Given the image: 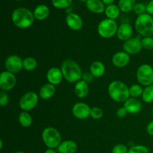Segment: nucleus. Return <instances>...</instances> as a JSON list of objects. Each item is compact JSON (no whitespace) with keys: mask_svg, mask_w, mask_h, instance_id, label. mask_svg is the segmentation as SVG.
Wrapping results in <instances>:
<instances>
[{"mask_svg":"<svg viewBox=\"0 0 153 153\" xmlns=\"http://www.w3.org/2000/svg\"><path fill=\"white\" fill-rule=\"evenodd\" d=\"M35 19L34 13L26 7H20L12 12L11 20L13 25L20 29H25L32 25Z\"/></svg>","mask_w":153,"mask_h":153,"instance_id":"nucleus-1","label":"nucleus"},{"mask_svg":"<svg viewBox=\"0 0 153 153\" xmlns=\"http://www.w3.org/2000/svg\"><path fill=\"white\" fill-rule=\"evenodd\" d=\"M61 70L62 71L64 79L69 83H75L82 80L83 72L82 68L76 61L72 59H66L61 64Z\"/></svg>","mask_w":153,"mask_h":153,"instance_id":"nucleus-2","label":"nucleus"},{"mask_svg":"<svg viewBox=\"0 0 153 153\" xmlns=\"http://www.w3.org/2000/svg\"><path fill=\"white\" fill-rule=\"evenodd\" d=\"M108 94L114 102L118 103H124L130 97L129 88L119 80L113 81L109 84Z\"/></svg>","mask_w":153,"mask_h":153,"instance_id":"nucleus-3","label":"nucleus"},{"mask_svg":"<svg viewBox=\"0 0 153 153\" xmlns=\"http://www.w3.org/2000/svg\"><path fill=\"white\" fill-rule=\"evenodd\" d=\"M134 28L136 31L143 37H152L153 17L152 15L146 13L137 16L134 22Z\"/></svg>","mask_w":153,"mask_h":153,"instance_id":"nucleus-4","label":"nucleus"},{"mask_svg":"<svg viewBox=\"0 0 153 153\" xmlns=\"http://www.w3.org/2000/svg\"><path fill=\"white\" fill-rule=\"evenodd\" d=\"M42 140L48 149H56L59 146L61 140V135L58 129L54 127H46L42 131Z\"/></svg>","mask_w":153,"mask_h":153,"instance_id":"nucleus-5","label":"nucleus"},{"mask_svg":"<svg viewBox=\"0 0 153 153\" xmlns=\"http://www.w3.org/2000/svg\"><path fill=\"white\" fill-rule=\"evenodd\" d=\"M118 25L116 20L111 19H102L97 26V32L101 37L104 39H110L117 34Z\"/></svg>","mask_w":153,"mask_h":153,"instance_id":"nucleus-6","label":"nucleus"},{"mask_svg":"<svg viewBox=\"0 0 153 153\" xmlns=\"http://www.w3.org/2000/svg\"><path fill=\"white\" fill-rule=\"evenodd\" d=\"M137 81L141 86H149L153 85V68L148 64L140 65L136 72Z\"/></svg>","mask_w":153,"mask_h":153,"instance_id":"nucleus-7","label":"nucleus"},{"mask_svg":"<svg viewBox=\"0 0 153 153\" xmlns=\"http://www.w3.org/2000/svg\"><path fill=\"white\" fill-rule=\"evenodd\" d=\"M39 95L34 91H28L19 99V105L22 111L29 112L35 108L39 102Z\"/></svg>","mask_w":153,"mask_h":153,"instance_id":"nucleus-8","label":"nucleus"},{"mask_svg":"<svg viewBox=\"0 0 153 153\" xmlns=\"http://www.w3.org/2000/svg\"><path fill=\"white\" fill-rule=\"evenodd\" d=\"M16 84L15 74L7 71H2L0 74V88L3 91H10L14 88Z\"/></svg>","mask_w":153,"mask_h":153,"instance_id":"nucleus-9","label":"nucleus"},{"mask_svg":"<svg viewBox=\"0 0 153 153\" xmlns=\"http://www.w3.org/2000/svg\"><path fill=\"white\" fill-rule=\"evenodd\" d=\"M23 59L16 55H11L7 57L4 61V67L10 73L16 74L23 69L22 67Z\"/></svg>","mask_w":153,"mask_h":153,"instance_id":"nucleus-10","label":"nucleus"},{"mask_svg":"<svg viewBox=\"0 0 153 153\" xmlns=\"http://www.w3.org/2000/svg\"><path fill=\"white\" fill-rule=\"evenodd\" d=\"M91 108L82 102L76 103L72 108V114L78 120H85L91 117Z\"/></svg>","mask_w":153,"mask_h":153,"instance_id":"nucleus-11","label":"nucleus"},{"mask_svg":"<svg viewBox=\"0 0 153 153\" xmlns=\"http://www.w3.org/2000/svg\"><path fill=\"white\" fill-rule=\"evenodd\" d=\"M123 51L128 55H134L138 54L142 50L141 39L139 37H131L125 41L123 45Z\"/></svg>","mask_w":153,"mask_h":153,"instance_id":"nucleus-12","label":"nucleus"},{"mask_svg":"<svg viewBox=\"0 0 153 153\" xmlns=\"http://www.w3.org/2000/svg\"><path fill=\"white\" fill-rule=\"evenodd\" d=\"M65 20L67 26L73 31H79L83 28V19L79 14L74 12L67 13Z\"/></svg>","mask_w":153,"mask_h":153,"instance_id":"nucleus-13","label":"nucleus"},{"mask_svg":"<svg viewBox=\"0 0 153 153\" xmlns=\"http://www.w3.org/2000/svg\"><path fill=\"white\" fill-rule=\"evenodd\" d=\"M130 61V55L124 51H120L114 54L111 58V63L115 67L123 68L126 67Z\"/></svg>","mask_w":153,"mask_h":153,"instance_id":"nucleus-14","label":"nucleus"},{"mask_svg":"<svg viewBox=\"0 0 153 153\" xmlns=\"http://www.w3.org/2000/svg\"><path fill=\"white\" fill-rule=\"evenodd\" d=\"M46 79L48 83L52 84L55 86L60 85L64 79L62 71L58 67H51L46 73Z\"/></svg>","mask_w":153,"mask_h":153,"instance_id":"nucleus-15","label":"nucleus"},{"mask_svg":"<svg viewBox=\"0 0 153 153\" xmlns=\"http://www.w3.org/2000/svg\"><path fill=\"white\" fill-rule=\"evenodd\" d=\"M133 28L131 24L128 22H123L118 26L117 31V37L121 41H126L132 37Z\"/></svg>","mask_w":153,"mask_h":153,"instance_id":"nucleus-16","label":"nucleus"},{"mask_svg":"<svg viewBox=\"0 0 153 153\" xmlns=\"http://www.w3.org/2000/svg\"><path fill=\"white\" fill-rule=\"evenodd\" d=\"M123 107L126 109L128 114H138L142 110V103L138 99L129 97L125 102L123 103Z\"/></svg>","mask_w":153,"mask_h":153,"instance_id":"nucleus-17","label":"nucleus"},{"mask_svg":"<svg viewBox=\"0 0 153 153\" xmlns=\"http://www.w3.org/2000/svg\"><path fill=\"white\" fill-rule=\"evenodd\" d=\"M89 84L85 82L82 79L75 84L74 92L78 98L84 99L87 97L89 94Z\"/></svg>","mask_w":153,"mask_h":153,"instance_id":"nucleus-18","label":"nucleus"},{"mask_svg":"<svg viewBox=\"0 0 153 153\" xmlns=\"http://www.w3.org/2000/svg\"><path fill=\"white\" fill-rule=\"evenodd\" d=\"M87 9L94 13H102L105 12V6L102 0H88L85 2Z\"/></svg>","mask_w":153,"mask_h":153,"instance_id":"nucleus-19","label":"nucleus"},{"mask_svg":"<svg viewBox=\"0 0 153 153\" xmlns=\"http://www.w3.org/2000/svg\"><path fill=\"white\" fill-rule=\"evenodd\" d=\"M55 86L50 83L44 84L39 91V97L43 100H47L54 97L55 94Z\"/></svg>","mask_w":153,"mask_h":153,"instance_id":"nucleus-20","label":"nucleus"},{"mask_svg":"<svg viewBox=\"0 0 153 153\" xmlns=\"http://www.w3.org/2000/svg\"><path fill=\"white\" fill-rule=\"evenodd\" d=\"M57 149L59 153H76L78 150V145L73 140H67L61 142Z\"/></svg>","mask_w":153,"mask_h":153,"instance_id":"nucleus-21","label":"nucleus"},{"mask_svg":"<svg viewBox=\"0 0 153 153\" xmlns=\"http://www.w3.org/2000/svg\"><path fill=\"white\" fill-rule=\"evenodd\" d=\"M90 73L97 79L102 77L105 73V64L100 61H94L90 66Z\"/></svg>","mask_w":153,"mask_h":153,"instance_id":"nucleus-22","label":"nucleus"},{"mask_svg":"<svg viewBox=\"0 0 153 153\" xmlns=\"http://www.w3.org/2000/svg\"><path fill=\"white\" fill-rule=\"evenodd\" d=\"M49 8L47 5L44 4H38L34 8L33 13H34V16L37 20L42 21L48 18L49 15Z\"/></svg>","mask_w":153,"mask_h":153,"instance_id":"nucleus-23","label":"nucleus"},{"mask_svg":"<svg viewBox=\"0 0 153 153\" xmlns=\"http://www.w3.org/2000/svg\"><path fill=\"white\" fill-rule=\"evenodd\" d=\"M105 14L108 19L115 20L119 17L120 14V7H118V5L112 4L106 6L105 10Z\"/></svg>","mask_w":153,"mask_h":153,"instance_id":"nucleus-24","label":"nucleus"},{"mask_svg":"<svg viewBox=\"0 0 153 153\" xmlns=\"http://www.w3.org/2000/svg\"><path fill=\"white\" fill-rule=\"evenodd\" d=\"M18 121L19 124L23 128H28L31 126L33 122L32 117L28 112L22 111L18 116Z\"/></svg>","mask_w":153,"mask_h":153,"instance_id":"nucleus-25","label":"nucleus"},{"mask_svg":"<svg viewBox=\"0 0 153 153\" xmlns=\"http://www.w3.org/2000/svg\"><path fill=\"white\" fill-rule=\"evenodd\" d=\"M136 4V0H119L118 7L120 11L123 13H129L133 10L134 4Z\"/></svg>","mask_w":153,"mask_h":153,"instance_id":"nucleus-26","label":"nucleus"},{"mask_svg":"<svg viewBox=\"0 0 153 153\" xmlns=\"http://www.w3.org/2000/svg\"><path fill=\"white\" fill-rule=\"evenodd\" d=\"M37 67V61L33 57H26L22 61V67L25 71L31 72L35 70Z\"/></svg>","mask_w":153,"mask_h":153,"instance_id":"nucleus-27","label":"nucleus"},{"mask_svg":"<svg viewBox=\"0 0 153 153\" xmlns=\"http://www.w3.org/2000/svg\"><path fill=\"white\" fill-rule=\"evenodd\" d=\"M141 98L145 103L150 104L153 102V85L146 86L143 88Z\"/></svg>","mask_w":153,"mask_h":153,"instance_id":"nucleus-28","label":"nucleus"},{"mask_svg":"<svg viewBox=\"0 0 153 153\" xmlns=\"http://www.w3.org/2000/svg\"><path fill=\"white\" fill-rule=\"evenodd\" d=\"M143 91V88L139 84H134V85H132L129 87L130 97H132V98L137 99L139 97H141Z\"/></svg>","mask_w":153,"mask_h":153,"instance_id":"nucleus-29","label":"nucleus"},{"mask_svg":"<svg viewBox=\"0 0 153 153\" xmlns=\"http://www.w3.org/2000/svg\"><path fill=\"white\" fill-rule=\"evenodd\" d=\"M52 4L57 9H67L73 3V0H52Z\"/></svg>","mask_w":153,"mask_h":153,"instance_id":"nucleus-30","label":"nucleus"},{"mask_svg":"<svg viewBox=\"0 0 153 153\" xmlns=\"http://www.w3.org/2000/svg\"><path fill=\"white\" fill-rule=\"evenodd\" d=\"M141 44L143 49L146 50L153 49V37H145L141 39Z\"/></svg>","mask_w":153,"mask_h":153,"instance_id":"nucleus-31","label":"nucleus"},{"mask_svg":"<svg viewBox=\"0 0 153 153\" xmlns=\"http://www.w3.org/2000/svg\"><path fill=\"white\" fill-rule=\"evenodd\" d=\"M128 153H149V150L146 146L136 145L128 149Z\"/></svg>","mask_w":153,"mask_h":153,"instance_id":"nucleus-32","label":"nucleus"},{"mask_svg":"<svg viewBox=\"0 0 153 153\" xmlns=\"http://www.w3.org/2000/svg\"><path fill=\"white\" fill-rule=\"evenodd\" d=\"M133 11L137 16H140V15L143 14V13H146V5L142 2L136 3L134 6V8H133Z\"/></svg>","mask_w":153,"mask_h":153,"instance_id":"nucleus-33","label":"nucleus"},{"mask_svg":"<svg viewBox=\"0 0 153 153\" xmlns=\"http://www.w3.org/2000/svg\"><path fill=\"white\" fill-rule=\"evenodd\" d=\"M103 116V111L100 107L91 108V117L94 120H100Z\"/></svg>","mask_w":153,"mask_h":153,"instance_id":"nucleus-34","label":"nucleus"},{"mask_svg":"<svg viewBox=\"0 0 153 153\" xmlns=\"http://www.w3.org/2000/svg\"><path fill=\"white\" fill-rule=\"evenodd\" d=\"M128 149L125 144L119 143L112 148L111 153H128Z\"/></svg>","mask_w":153,"mask_h":153,"instance_id":"nucleus-35","label":"nucleus"},{"mask_svg":"<svg viewBox=\"0 0 153 153\" xmlns=\"http://www.w3.org/2000/svg\"><path fill=\"white\" fill-rule=\"evenodd\" d=\"M9 102V97L7 92L1 91L0 93V105L1 107H4Z\"/></svg>","mask_w":153,"mask_h":153,"instance_id":"nucleus-36","label":"nucleus"},{"mask_svg":"<svg viewBox=\"0 0 153 153\" xmlns=\"http://www.w3.org/2000/svg\"><path fill=\"white\" fill-rule=\"evenodd\" d=\"M127 114H128V111H127L126 109L124 107H121L120 108H118L116 112V116L119 119H123V118L125 117Z\"/></svg>","mask_w":153,"mask_h":153,"instance_id":"nucleus-37","label":"nucleus"},{"mask_svg":"<svg viewBox=\"0 0 153 153\" xmlns=\"http://www.w3.org/2000/svg\"><path fill=\"white\" fill-rule=\"evenodd\" d=\"M82 79L83 81H85V82H87L88 84H91V82H93V81H94V77L91 73L85 72V73H83V76H82Z\"/></svg>","mask_w":153,"mask_h":153,"instance_id":"nucleus-38","label":"nucleus"},{"mask_svg":"<svg viewBox=\"0 0 153 153\" xmlns=\"http://www.w3.org/2000/svg\"><path fill=\"white\" fill-rule=\"evenodd\" d=\"M146 133L149 135L153 136V120L150 121L146 126Z\"/></svg>","mask_w":153,"mask_h":153,"instance_id":"nucleus-39","label":"nucleus"},{"mask_svg":"<svg viewBox=\"0 0 153 153\" xmlns=\"http://www.w3.org/2000/svg\"><path fill=\"white\" fill-rule=\"evenodd\" d=\"M146 13L150 15H153V0L149 1V2L146 4Z\"/></svg>","mask_w":153,"mask_h":153,"instance_id":"nucleus-40","label":"nucleus"},{"mask_svg":"<svg viewBox=\"0 0 153 153\" xmlns=\"http://www.w3.org/2000/svg\"><path fill=\"white\" fill-rule=\"evenodd\" d=\"M102 1L104 3L105 5L107 6V5H110V4H114V0H102Z\"/></svg>","mask_w":153,"mask_h":153,"instance_id":"nucleus-41","label":"nucleus"},{"mask_svg":"<svg viewBox=\"0 0 153 153\" xmlns=\"http://www.w3.org/2000/svg\"><path fill=\"white\" fill-rule=\"evenodd\" d=\"M44 153H57V152L54 149H47Z\"/></svg>","mask_w":153,"mask_h":153,"instance_id":"nucleus-42","label":"nucleus"},{"mask_svg":"<svg viewBox=\"0 0 153 153\" xmlns=\"http://www.w3.org/2000/svg\"><path fill=\"white\" fill-rule=\"evenodd\" d=\"M2 147H3V141H2V140H0V149H2Z\"/></svg>","mask_w":153,"mask_h":153,"instance_id":"nucleus-43","label":"nucleus"},{"mask_svg":"<svg viewBox=\"0 0 153 153\" xmlns=\"http://www.w3.org/2000/svg\"><path fill=\"white\" fill-rule=\"evenodd\" d=\"M14 153H25V152H22V151H16V152H15Z\"/></svg>","mask_w":153,"mask_h":153,"instance_id":"nucleus-44","label":"nucleus"},{"mask_svg":"<svg viewBox=\"0 0 153 153\" xmlns=\"http://www.w3.org/2000/svg\"><path fill=\"white\" fill-rule=\"evenodd\" d=\"M81 1H82V2H86L87 1H88V0H80Z\"/></svg>","mask_w":153,"mask_h":153,"instance_id":"nucleus-45","label":"nucleus"},{"mask_svg":"<svg viewBox=\"0 0 153 153\" xmlns=\"http://www.w3.org/2000/svg\"><path fill=\"white\" fill-rule=\"evenodd\" d=\"M152 116H153V108H152Z\"/></svg>","mask_w":153,"mask_h":153,"instance_id":"nucleus-46","label":"nucleus"},{"mask_svg":"<svg viewBox=\"0 0 153 153\" xmlns=\"http://www.w3.org/2000/svg\"><path fill=\"white\" fill-rule=\"evenodd\" d=\"M15 1H22V0H15Z\"/></svg>","mask_w":153,"mask_h":153,"instance_id":"nucleus-47","label":"nucleus"},{"mask_svg":"<svg viewBox=\"0 0 153 153\" xmlns=\"http://www.w3.org/2000/svg\"><path fill=\"white\" fill-rule=\"evenodd\" d=\"M152 153H153V152H152Z\"/></svg>","mask_w":153,"mask_h":153,"instance_id":"nucleus-48","label":"nucleus"}]
</instances>
